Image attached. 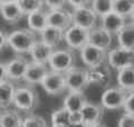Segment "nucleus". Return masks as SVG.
<instances>
[{
  "instance_id": "f257e3e1",
  "label": "nucleus",
  "mask_w": 134,
  "mask_h": 127,
  "mask_svg": "<svg viewBox=\"0 0 134 127\" xmlns=\"http://www.w3.org/2000/svg\"><path fill=\"white\" fill-rule=\"evenodd\" d=\"M37 41L38 40L36 32H34L29 28L16 29L8 36V46L19 55L29 54Z\"/></svg>"
},
{
  "instance_id": "f03ea898",
  "label": "nucleus",
  "mask_w": 134,
  "mask_h": 127,
  "mask_svg": "<svg viewBox=\"0 0 134 127\" xmlns=\"http://www.w3.org/2000/svg\"><path fill=\"white\" fill-rule=\"evenodd\" d=\"M39 104V96L32 86L18 87L15 93L14 106L17 111L32 113Z\"/></svg>"
},
{
  "instance_id": "7ed1b4c3",
  "label": "nucleus",
  "mask_w": 134,
  "mask_h": 127,
  "mask_svg": "<svg viewBox=\"0 0 134 127\" xmlns=\"http://www.w3.org/2000/svg\"><path fill=\"white\" fill-rule=\"evenodd\" d=\"M75 60L76 58L72 49H55L48 61V67L53 71L66 74L75 67Z\"/></svg>"
},
{
  "instance_id": "20e7f679",
  "label": "nucleus",
  "mask_w": 134,
  "mask_h": 127,
  "mask_svg": "<svg viewBox=\"0 0 134 127\" xmlns=\"http://www.w3.org/2000/svg\"><path fill=\"white\" fill-rule=\"evenodd\" d=\"M127 95L129 93L119 87L117 85L110 86L106 89H104L99 104L103 106L104 109H108V111H116V109L124 108Z\"/></svg>"
},
{
  "instance_id": "39448f33",
  "label": "nucleus",
  "mask_w": 134,
  "mask_h": 127,
  "mask_svg": "<svg viewBox=\"0 0 134 127\" xmlns=\"http://www.w3.org/2000/svg\"><path fill=\"white\" fill-rule=\"evenodd\" d=\"M106 62L111 68L117 71L134 66V50L120 47V46L111 49L110 51H107Z\"/></svg>"
},
{
  "instance_id": "423d86ee",
  "label": "nucleus",
  "mask_w": 134,
  "mask_h": 127,
  "mask_svg": "<svg viewBox=\"0 0 134 127\" xmlns=\"http://www.w3.org/2000/svg\"><path fill=\"white\" fill-rule=\"evenodd\" d=\"M86 71L90 85H94L96 87L104 88V89L110 87L112 82V70L107 62L87 68Z\"/></svg>"
},
{
  "instance_id": "0eeeda50",
  "label": "nucleus",
  "mask_w": 134,
  "mask_h": 127,
  "mask_svg": "<svg viewBox=\"0 0 134 127\" xmlns=\"http://www.w3.org/2000/svg\"><path fill=\"white\" fill-rule=\"evenodd\" d=\"M64 41L70 49H79L90 42V30H86L84 28L72 25L67 30L65 31Z\"/></svg>"
},
{
  "instance_id": "6e6552de",
  "label": "nucleus",
  "mask_w": 134,
  "mask_h": 127,
  "mask_svg": "<svg viewBox=\"0 0 134 127\" xmlns=\"http://www.w3.org/2000/svg\"><path fill=\"white\" fill-rule=\"evenodd\" d=\"M73 25L84 28L86 30H92L96 27L98 17L95 11L92 9V3L90 6H85L78 9H73Z\"/></svg>"
},
{
  "instance_id": "1a4fd4ad",
  "label": "nucleus",
  "mask_w": 134,
  "mask_h": 127,
  "mask_svg": "<svg viewBox=\"0 0 134 127\" xmlns=\"http://www.w3.org/2000/svg\"><path fill=\"white\" fill-rule=\"evenodd\" d=\"M40 85L43 87V89L48 95L52 96L59 95L67 89L65 74L57 73V71H53V70L48 71V74L46 75V77L44 78L43 83Z\"/></svg>"
},
{
  "instance_id": "9d476101",
  "label": "nucleus",
  "mask_w": 134,
  "mask_h": 127,
  "mask_svg": "<svg viewBox=\"0 0 134 127\" xmlns=\"http://www.w3.org/2000/svg\"><path fill=\"white\" fill-rule=\"evenodd\" d=\"M79 56L83 63L87 66V68L95 67L102 63H105L107 60V51L104 49L87 44L85 47H83L79 51Z\"/></svg>"
},
{
  "instance_id": "9b49d317",
  "label": "nucleus",
  "mask_w": 134,
  "mask_h": 127,
  "mask_svg": "<svg viewBox=\"0 0 134 127\" xmlns=\"http://www.w3.org/2000/svg\"><path fill=\"white\" fill-rule=\"evenodd\" d=\"M67 89L69 91H83L88 87V78H87V71L84 68L73 67L65 74Z\"/></svg>"
},
{
  "instance_id": "f8f14e48",
  "label": "nucleus",
  "mask_w": 134,
  "mask_h": 127,
  "mask_svg": "<svg viewBox=\"0 0 134 127\" xmlns=\"http://www.w3.org/2000/svg\"><path fill=\"white\" fill-rule=\"evenodd\" d=\"M104 107L100 104L93 103V101H87L85 106L81 111V117L82 120L86 125L92 126L98 123H102L103 116H104Z\"/></svg>"
},
{
  "instance_id": "ddd939ff",
  "label": "nucleus",
  "mask_w": 134,
  "mask_h": 127,
  "mask_svg": "<svg viewBox=\"0 0 134 127\" xmlns=\"http://www.w3.org/2000/svg\"><path fill=\"white\" fill-rule=\"evenodd\" d=\"M48 25L66 31L73 25L72 12L65 8L58 10H48Z\"/></svg>"
},
{
  "instance_id": "4468645a",
  "label": "nucleus",
  "mask_w": 134,
  "mask_h": 127,
  "mask_svg": "<svg viewBox=\"0 0 134 127\" xmlns=\"http://www.w3.org/2000/svg\"><path fill=\"white\" fill-rule=\"evenodd\" d=\"M28 65H29V61L23 56H17L15 58H12L10 61H8L6 63L8 79L11 80V82L23 80L25 77V74L27 71Z\"/></svg>"
},
{
  "instance_id": "2eb2a0df",
  "label": "nucleus",
  "mask_w": 134,
  "mask_h": 127,
  "mask_svg": "<svg viewBox=\"0 0 134 127\" xmlns=\"http://www.w3.org/2000/svg\"><path fill=\"white\" fill-rule=\"evenodd\" d=\"M49 70L50 69L48 65L30 61L28 65L26 74H25L24 80L28 84V86H34V85H38V84L40 85Z\"/></svg>"
},
{
  "instance_id": "dca6fc26",
  "label": "nucleus",
  "mask_w": 134,
  "mask_h": 127,
  "mask_svg": "<svg viewBox=\"0 0 134 127\" xmlns=\"http://www.w3.org/2000/svg\"><path fill=\"white\" fill-rule=\"evenodd\" d=\"M0 14L9 24H16L25 16L20 8L18 0H5L0 1Z\"/></svg>"
},
{
  "instance_id": "f3484780",
  "label": "nucleus",
  "mask_w": 134,
  "mask_h": 127,
  "mask_svg": "<svg viewBox=\"0 0 134 127\" xmlns=\"http://www.w3.org/2000/svg\"><path fill=\"white\" fill-rule=\"evenodd\" d=\"M113 35L105 30L102 26H96L90 31V42L88 44L98 47L100 49H104L107 51V49L112 45Z\"/></svg>"
},
{
  "instance_id": "a211bd4d",
  "label": "nucleus",
  "mask_w": 134,
  "mask_h": 127,
  "mask_svg": "<svg viewBox=\"0 0 134 127\" xmlns=\"http://www.w3.org/2000/svg\"><path fill=\"white\" fill-rule=\"evenodd\" d=\"M53 47H50L47 44H45L44 41L38 40L35 44V46L31 48L30 53H29V56L31 58V61L34 62H38V63H45V65H48V61L52 55L54 53Z\"/></svg>"
},
{
  "instance_id": "6ab92c4d",
  "label": "nucleus",
  "mask_w": 134,
  "mask_h": 127,
  "mask_svg": "<svg viewBox=\"0 0 134 127\" xmlns=\"http://www.w3.org/2000/svg\"><path fill=\"white\" fill-rule=\"evenodd\" d=\"M87 101L88 100L83 91H69L64 98L63 107L70 113H81Z\"/></svg>"
},
{
  "instance_id": "aec40b11",
  "label": "nucleus",
  "mask_w": 134,
  "mask_h": 127,
  "mask_svg": "<svg viewBox=\"0 0 134 127\" xmlns=\"http://www.w3.org/2000/svg\"><path fill=\"white\" fill-rule=\"evenodd\" d=\"M100 20H102V27L110 33H112V35H114V33L117 35V33L122 30V28L127 24L126 18L117 15L114 11L104 16L103 18H100Z\"/></svg>"
},
{
  "instance_id": "412c9836",
  "label": "nucleus",
  "mask_w": 134,
  "mask_h": 127,
  "mask_svg": "<svg viewBox=\"0 0 134 127\" xmlns=\"http://www.w3.org/2000/svg\"><path fill=\"white\" fill-rule=\"evenodd\" d=\"M17 88L11 80L7 79L0 83V109L5 111L8 109L11 105H14L15 93Z\"/></svg>"
},
{
  "instance_id": "4be33fe9",
  "label": "nucleus",
  "mask_w": 134,
  "mask_h": 127,
  "mask_svg": "<svg viewBox=\"0 0 134 127\" xmlns=\"http://www.w3.org/2000/svg\"><path fill=\"white\" fill-rule=\"evenodd\" d=\"M28 21V28L34 32H41L45 30L48 25V11H45L44 9H40L36 12H32L29 16H27Z\"/></svg>"
},
{
  "instance_id": "5701e85b",
  "label": "nucleus",
  "mask_w": 134,
  "mask_h": 127,
  "mask_svg": "<svg viewBox=\"0 0 134 127\" xmlns=\"http://www.w3.org/2000/svg\"><path fill=\"white\" fill-rule=\"evenodd\" d=\"M64 36L65 31L55 27L48 26L45 30L40 32V40L55 49V47H57L62 41H64Z\"/></svg>"
},
{
  "instance_id": "b1692460",
  "label": "nucleus",
  "mask_w": 134,
  "mask_h": 127,
  "mask_svg": "<svg viewBox=\"0 0 134 127\" xmlns=\"http://www.w3.org/2000/svg\"><path fill=\"white\" fill-rule=\"evenodd\" d=\"M24 117L19 111L8 108L1 112L0 115V127H23Z\"/></svg>"
},
{
  "instance_id": "393cba45",
  "label": "nucleus",
  "mask_w": 134,
  "mask_h": 127,
  "mask_svg": "<svg viewBox=\"0 0 134 127\" xmlns=\"http://www.w3.org/2000/svg\"><path fill=\"white\" fill-rule=\"evenodd\" d=\"M116 80L117 86L124 89L125 91H134V66L117 71Z\"/></svg>"
},
{
  "instance_id": "a878e982",
  "label": "nucleus",
  "mask_w": 134,
  "mask_h": 127,
  "mask_svg": "<svg viewBox=\"0 0 134 127\" xmlns=\"http://www.w3.org/2000/svg\"><path fill=\"white\" fill-rule=\"evenodd\" d=\"M116 36L120 47L134 50V22L126 24Z\"/></svg>"
},
{
  "instance_id": "bb28decb",
  "label": "nucleus",
  "mask_w": 134,
  "mask_h": 127,
  "mask_svg": "<svg viewBox=\"0 0 134 127\" xmlns=\"http://www.w3.org/2000/svg\"><path fill=\"white\" fill-rule=\"evenodd\" d=\"M133 8L134 1L132 0H113V11L124 18L131 16Z\"/></svg>"
},
{
  "instance_id": "cd10ccee",
  "label": "nucleus",
  "mask_w": 134,
  "mask_h": 127,
  "mask_svg": "<svg viewBox=\"0 0 134 127\" xmlns=\"http://www.w3.org/2000/svg\"><path fill=\"white\" fill-rule=\"evenodd\" d=\"M92 9L97 17L103 18L113 11V0H94L92 1Z\"/></svg>"
},
{
  "instance_id": "c85d7f7f",
  "label": "nucleus",
  "mask_w": 134,
  "mask_h": 127,
  "mask_svg": "<svg viewBox=\"0 0 134 127\" xmlns=\"http://www.w3.org/2000/svg\"><path fill=\"white\" fill-rule=\"evenodd\" d=\"M18 3L21 8L24 15L27 16L43 9L45 6V1H40V0H18Z\"/></svg>"
},
{
  "instance_id": "c756f323",
  "label": "nucleus",
  "mask_w": 134,
  "mask_h": 127,
  "mask_svg": "<svg viewBox=\"0 0 134 127\" xmlns=\"http://www.w3.org/2000/svg\"><path fill=\"white\" fill-rule=\"evenodd\" d=\"M70 115L72 113L67 111L65 107H60L54 111L52 113V125L53 124H64V125H69L70 124Z\"/></svg>"
},
{
  "instance_id": "7c9ffc66",
  "label": "nucleus",
  "mask_w": 134,
  "mask_h": 127,
  "mask_svg": "<svg viewBox=\"0 0 134 127\" xmlns=\"http://www.w3.org/2000/svg\"><path fill=\"white\" fill-rule=\"evenodd\" d=\"M23 127H48V124L43 116L28 114L26 117H24Z\"/></svg>"
},
{
  "instance_id": "2f4dec72",
  "label": "nucleus",
  "mask_w": 134,
  "mask_h": 127,
  "mask_svg": "<svg viewBox=\"0 0 134 127\" xmlns=\"http://www.w3.org/2000/svg\"><path fill=\"white\" fill-rule=\"evenodd\" d=\"M117 127H134V115L124 113L117 122Z\"/></svg>"
},
{
  "instance_id": "473e14b6",
  "label": "nucleus",
  "mask_w": 134,
  "mask_h": 127,
  "mask_svg": "<svg viewBox=\"0 0 134 127\" xmlns=\"http://www.w3.org/2000/svg\"><path fill=\"white\" fill-rule=\"evenodd\" d=\"M66 3H67V1H65V0H46L45 6L47 7L50 11V10L63 9V8H65Z\"/></svg>"
},
{
  "instance_id": "72a5a7b5",
  "label": "nucleus",
  "mask_w": 134,
  "mask_h": 127,
  "mask_svg": "<svg viewBox=\"0 0 134 127\" xmlns=\"http://www.w3.org/2000/svg\"><path fill=\"white\" fill-rule=\"evenodd\" d=\"M124 109H125V113L134 115V91L129 93L126 101H125V105H124Z\"/></svg>"
},
{
  "instance_id": "f704fd0d",
  "label": "nucleus",
  "mask_w": 134,
  "mask_h": 127,
  "mask_svg": "<svg viewBox=\"0 0 134 127\" xmlns=\"http://www.w3.org/2000/svg\"><path fill=\"white\" fill-rule=\"evenodd\" d=\"M67 3H69L73 7V9H78V8L85 7V6H90L92 1H84V0H70L67 1Z\"/></svg>"
},
{
  "instance_id": "c9c22d12",
  "label": "nucleus",
  "mask_w": 134,
  "mask_h": 127,
  "mask_svg": "<svg viewBox=\"0 0 134 127\" xmlns=\"http://www.w3.org/2000/svg\"><path fill=\"white\" fill-rule=\"evenodd\" d=\"M8 36L9 33H7L5 30L0 29V50L8 46Z\"/></svg>"
},
{
  "instance_id": "e433bc0d",
  "label": "nucleus",
  "mask_w": 134,
  "mask_h": 127,
  "mask_svg": "<svg viewBox=\"0 0 134 127\" xmlns=\"http://www.w3.org/2000/svg\"><path fill=\"white\" fill-rule=\"evenodd\" d=\"M8 79V76H7V67H6V63H3L0 61V83L5 82V80Z\"/></svg>"
},
{
  "instance_id": "4c0bfd02",
  "label": "nucleus",
  "mask_w": 134,
  "mask_h": 127,
  "mask_svg": "<svg viewBox=\"0 0 134 127\" xmlns=\"http://www.w3.org/2000/svg\"><path fill=\"white\" fill-rule=\"evenodd\" d=\"M69 127H88V125H86L84 122H77V123L69 124Z\"/></svg>"
},
{
  "instance_id": "58836bf2",
  "label": "nucleus",
  "mask_w": 134,
  "mask_h": 127,
  "mask_svg": "<svg viewBox=\"0 0 134 127\" xmlns=\"http://www.w3.org/2000/svg\"><path fill=\"white\" fill-rule=\"evenodd\" d=\"M88 127H107V126L105 124H103V123H98V124L92 125V126H88Z\"/></svg>"
},
{
  "instance_id": "ea45409f",
  "label": "nucleus",
  "mask_w": 134,
  "mask_h": 127,
  "mask_svg": "<svg viewBox=\"0 0 134 127\" xmlns=\"http://www.w3.org/2000/svg\"><path fill=\"white\" fill-rule=\"evenodd\" d=\"M52 127H69V125H64V124H53Z\"/></svg>"
},
{
  "instance_id": "a19ab883",
  "label": "nucleus",
  "mask_w": 134,
  "mask_h": 127,
  "mask_svg": "<svg viewBox=\"0 0 134 127\" xmlns=\"http://www.w3.org/2000/svg\"><path fill=\"white\" fill-rule=\"evenodd\" d=\"M130 17H131V19H132V21H133V22H134V8H133V11H132V14H131V16H130Z\"/></svg>"
},
{
  "instance_id": "79ce46f5",
  "label": "nucleus",
  "mask_w": 134,
  "mask_h": 127,
  "mask_svg": "<svg viewBox=\"0 0 134 127\" xmlns=\"http://www.w3.org/2000/svg\"><path fill=\"white\" fill-rule=\"evenodd\" d=\"M1 112H2V111H1V109H0V115H1Z\"/></svg>"
}]
</instances>
